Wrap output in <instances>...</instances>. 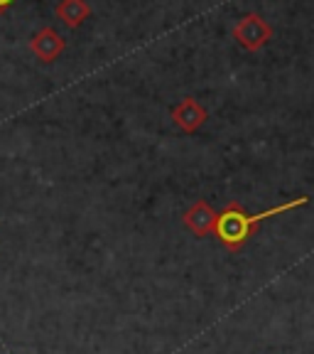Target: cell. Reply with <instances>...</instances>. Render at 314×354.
Here are the masks:
<instances>
[{"mask_svg": "<svg viewBox=\"0 0 314 354\" xmlns=\"http://www.w3.org/2000/svg\"><path fill=\"white\" fill-rule=\"evenodd\" d=\"M309 202V197H295L285 205H277L268 212H258V214H248L243 209L241 202H228L226 209H221L216 214V227H214V236L219 239L228 251H241L246 243L251 241V236L255 234L260 221L271 219V216L285 214L290 209H297L304 207Z\"/></svg>", "mask_w": 314, "mask_h": 354, "instance_id": "6da1fadb", "label": "cell"}, {"mask_svg": "<svg viewBox=\"0 0 314 354\" xmlns=\"http://www.w3.org/2000/svg\"><path fill=\"white\" fill-rule=\"evenodd\" d=\"M233 39L246 52H258L260 47H265L273 39V25L258 12H246L233 25Z\"/></svg>", "mask_w": 314, "mask_h": 354, "instance_id": "7a4b0ae2", "label": "cell"}, {"mask_svg": "<svg viewBox=\"0 0 314 354\" xmlns=\"http://www.w3.org/2000/svg\"><path fill=\"white\" fill-rule=\"evenodd\" d=\"M64 47H66V39L61 37L55 28H50V25H47V28H39L37 32L30 37V52H32L42 64H52V62L59 59Z\"/></svg>", "mask_w": 314, "mask_h": 354, "instance_id": "3957f363", "label": "cell"}, {"mask_svg": "<svg viewBox=\"0 0 314 354\" xmlns=\"http://www.w3.org/2000/svg\"><path fill=\"white\" fill-rule=\"evenodd\" d=\"M170 118L175 121V126L182 133H197L199 128L206 123L209 113H206V109L199 104L194 96H187V99H182L179 104L172 106Z\"/></svg>", "mask_w": 314, "mask_h": 354, "instance_id": "277c9868", "label": "cell"}, {"mask_svg": "<svg viewBox=\"0 0 314 354\" xmlns=\"http://www.w3.org/2000/svg\"><path fill=\"white\" fill-rule=\"evenodd\" d=\"M216 214H219V212H216L214 207L206 205L204 199H199V202H194V205L184 212L182 224L194 234V236H209V234H214Z\"/></svg>", "mask_w": 314, "mask_h": 354, "instance_id": "5b68a950", "label": "cell"}, {"mask_svg": "<svg viewBox=\"0 0 314 354\" xmlns=\"http://www.w3.org/2000/svg\"><path fill=\"white\" fill-rule=\"evenodd\" d=\"M55 12L64 28L77 30L91 17V6H88L86 0H59Z\"/></svg>", "mask_w": 314, "mask_h": 354, "instance_id": "8992f818", "label": "cell"}, {"mask_svg": "<svg viewBox=\"0 0 314 354\" xmlns=\"http://www.w3.org/2000/svg\"><path fill=\"white\" fill-rule=\"evenodd\" d=\"M12 3H15V0H0V15H6V10L12 6Z\"/></svg>", "mask_w": 314, "mask_h": 354, "instance_id": "52a82bcc", "label": "cell"}]
</instances>
